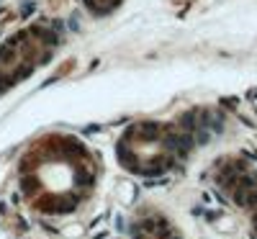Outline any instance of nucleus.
Wrapping results in <instances>:
<instances>
[{
	"mask_svg": "<svg viewBox=\"0 0 257 239\" xmlns=\"http://www.w3.org/2000/svg\"><path fill=\"white\" fill-rule=\"evenodd\" d=\"M180 152L183 137L173 126L162 124H139L132 132H126L118 144L121 162L142 175H157V172L167 170L178 160Z\"/></svg>",
	"mask_w": 257,
	"mask_h": 239,
	"instance_id": "nucleus-2",
	"label": "nucleus"
},
{
	"mask_svg": "<svg viewBox=\"0 0 257 239\" xmlns=\"http://www.w3.org/2000/svg\"><path fill=\"white\" fill-rule=\"evenodd\" d=\"M93 11H98V13H103V11H111V8H116L121 0H85Z\"/></svg>",
	"mask_w": 257,
	"mask_h": 239,
	"instance_id": "nucleus-5",
	"label": "nucleus"
},
{
	"mask_svg": "<svg viewBox=\"0 0 257 239\" xmlns=\"http://www.w3.org/2000/svg\"><path fill=\"white\" fill-rule=\"evenodd\" d=\"M95 178L88 149L67 137H47L36 142L21 162V188L34 208L64 213L75 208Z\"/></svg>",
	"mask_w": 257,
	"mask_h": 239,
	"instance_id": "nucleus-1",
	"label": "nucleus"
},
{
	"mask_svg": "<svg viewBox=\"0 0 257 239\" xmlns=\"http://www.w3.org/2000/svg\"><path fill=\"white\" fill-rule=\"evenodd\" d=\"M139 239H178V236L173 231H167L165 226L155 229V221H149V224H144V231L139 234Z\"/></svg>",
	"mask_w": 257,
	"mask_h": 239,
	"instance_id": "nucleus-4",
	"label": "nucleus"
},
{
	"mask_svg": "<svg viewBox=\"0 0 257 239\" xmlns=\"http://www.w3.org/2000/svg\"><path fill=\"white\" fill-rule=\"evenodd\" d=\"M54 47V39L44 29H29L26 34H18L0 49V90L11 88L13 82L34 72L36 64H41Z\"/></svg>",
	"mask_w": 257,
	"mask_h": 239,
	"instance_id": "nucleus-3",
	"label": "nucleus"
}]
</instances>
